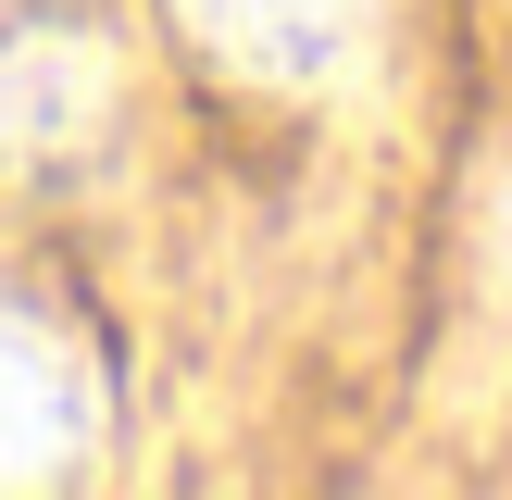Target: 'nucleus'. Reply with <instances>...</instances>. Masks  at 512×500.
I'll return each instance as SVG.
<instances>
[{
	"mask_svg": "<svg viewBox=\"0 0 512 500\" xmlns=\"http://www.w3.org/2000/svg\"><path fill=\"white\" fill-rule=\"evenodd\" d=\"M113 125V38L38 0H0V163H75Z\"/></svg>",
	"mask_w": 512,
	"mask_h": 500,
	"instance_id": "obj_1",
	"label": "nucleus"
},
{
	"mask_svg": "<svg viewBox=\"0 0 512 500\" xmlns=\"http://www.w3.org/2000/svg\"><path fill=\"white\" fill-rule=\"evenodd\" d=\"M88 438H100V388H88V363H75V338L0 288V488L75 475Z\"/></svg>",
	"mask_w": 512,
	"mask_h": 500,
	"instance_id": "obj_2",
	"label": "nucleus"
},
{
	"mask_svg": "<svg viewBox=\"0 0 512 500\" xmlns=\"http://www.w3.org/2000/svg\"><path fill=\"white\" fill-rule=\"evenodd\" d=\"M175 13L200 25V50L238 75H263V88H325V75L363 50L375 0H175Z\"/></svg>",
	"mask_w": 512,
	"mask_h": 500,
	"instance_id": "obj_3",
	"label": "nucleus"
},
{
	"mask_svg": "<svg viewBox=\"0 0 512 500\" xmlns=\"http://www.w3.org/2000/svg\"><path fill=\"white\" fill-rule=\"evenodd\" d=\"M488 275H500V300H512V188H500V238H488Z\"/></svg>",
	"mask_w": 512,
	"mask_h": 500,
	"instance_id": "obj_4",
	"label": "nucleus"
}]
</instances>
